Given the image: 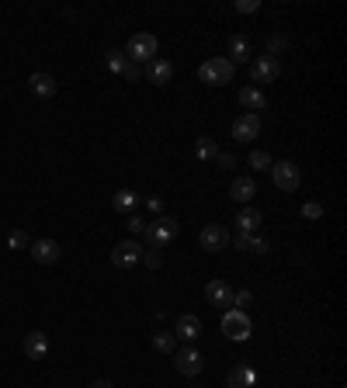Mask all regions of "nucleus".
Returning <instances> with one entry per match:
<instances>
[{
  "instance_id": "28",
  "label": "nucleus",
  "mask_w": 347,
  "mask_h": 388,
  "mask_svg": "<svg viewBox=\"0 0 347 388\" xmlns=\"http://www.w3.org/2000/svg\"><path fill=\"white\" fill-rule=\"evenodd\" d=\"M288 49V39L285 35H267V56L274 59V56H281Z\"/></svg>"
},
{
  "instance_id": "10",
  "label": "nucleus",
  "mask_w": 347,
  "mask_h": 388,
  "mask_svg": "<svg viewBox=\"0 0 347 388\" xmlns=\"http://www.w3.org/2000/svg\"><path fill=\"white\" fill-rule=\"evenodd\" d=\"M278 73H281V66H278V59H271V56H260V59L250 63V77H253L257 87H260V84H274Z\"/></svg>"
},
{
  "instance_id": "33",
  "label": "nucleus",
  "mask_w": 347,
  "mask_h": 388,
  "mask_svg": "<svg viewBox=\"0 0 347 388\" xmlns=\"http://www.w3.org/2000/svg\"><path fill=\"white\" fill-rule=\"evenodd\" d=\"M125 225H129V232H132V236H143V229H146V219H139V215H129V222H125Z\"/></svg>"
},
{
  "instance_id": "14",
  "label": "nucleus",
  "mask_w": 347,
  "mask_h": 388,
  "mask_svg": "<svg viewBox=\"0 0 347 388\" xmlns=\"http://www.w3.org/2000/svg\"><path fill=\"white\" fill-rule=\"evenodd\" d=\"M174 336H177V340H184V343H195V340L202 336V319H198L195 312L181 315V319H177V329H174Z\"/></svg>"
},
{
  "instance_id": "34",
  "label": "nucleus",
  "mask_w": 347,
  "mask_h": 388,
  "mask_svg": "<svg viewBox=\"0 0 347 388\" xmlns=\"http://www.w3.org/2000/svg\"><path fill=\"white\" fill-rule=\"evenodd\" d=\"M257 8H260L257 0H240V4H236V11H240V15H253Z\"/></svg>"
},
{
  "instance_id": "35",
  "label": "nucleus",
  "mask_w": 347,
  "mask_h": 388,
  "mask_svg": "<svg viewBox=\"0 0 347 388\" xmlns=\"http://www.w3.org/2000/svg\"><path fill=\"white\" fill-rule=\"evenodd\" d=\"M215 160H219V167H222V170H233V167H236V156H229V153H219Z\"/></svg>"
},
{
  "instance_id": "2",
  "label": "nucleus",
  "mask_w": 347,
  "mask_h": 388,
  "mask_svg": "<svg viewBox=\"0 0 347 388\" xmlns=\"http://www.w3.org/2000/svg\"><path fill=\"white\" fill-rule=\"evenodd\" d=\"M233 73H236V66H233L226 56H212V59H205V63L198 66V80L208 84V87H222V84H229Z\"/></svg>"
},
{
  "instance_id": "17",
  "label": "nucleus",
  "mask_w": 347,
  "mask_h": 388,
  "mask_svg": "<svg viewBox=\"0 0 347 388\" xmlns=\"http://www.w3.org/2000/svg\"><path fill=\"white\" fill-rule=\"evenodd\" d=\"M205 298H208V305H233V288L226 281H208Z\"/></svg>"
},
{
  "instance_id": "21",
  "label": "nucleus",
  "mask_w": 347,
  "mask_h": 388,
  "mask_svg": "<svg viewBox=\"0 0 347 388\" xmlns=\"http://www.w3.org/2000/svg\"><path fill=\"white\" fill-rule=\"evenodd\" d=\"M226 59H229L233 66H236V63H247V59H250V42H247L243 35H233V39H229V56H226Z\"/></svg>"
},
{
  "instance_id": "30",
  "label": "nucleus",
  "mask_w": 347,
  "mask_h": 388,
  "mask_svg": "<svg viewBox=\"0 0 347 388\" xmlns=\"http://www.w3.org/2000/svg\"><path fill=\"white\" fill-rule=\"evenodd\" d=\"M302 219H305V222L323 219V205H319V201H305V205H302Z\"/></svg>"
},
{
  "instance_id": "19",
  "label": "nucleus",
  "mask_w": 347,
  "mask_h": 388,
  "mask_svg": "<svg viewBox=\"0 0 347 388\" xmlns=\"http://www.w3.org/2000/svg\"><path fill=\"white\" fill-rule=\"evenodd\" d=\"M28 87H32L35 98H53V94H56V80H53L49 73H32V77H28Z\"/></svg>"
},
{
  "instance_id": "3",
  "label": "nucleus",
  "mask_w": 347,
  "mask_h": 388,
  "mask_svg": "<svg viewBox=\"0 0 347 388\" xmlns=\"http://www.w3.org/2000/svg\"><path fill=\"white\" fill-rule=\"evenodd\" d=\"M271 181H274L278 191L292 194V191H299V184H302V170H299L292 160H281V163H271Z\"/></svg>"
},
{
  "instance_id": "27",
  "label": "nucleus",
  "mask_w": 347,
  "mask_h": 388,
  "mask_svg": "<svg viewBox=\"0 0 347 388\" xmlns=\"http://www.w3.org/2000/svg\"><path fill=\"white\" fill-rule=\"evenodd\" d=\"M139 264H146L150 270H160V267H163V250H150V246H146V250H143V260H139Z\"/></svg>"
},
{
  "instance_id": "9",
  "label": "nucleus",
  "mask_w": 347,
  "mask_h": 388,
  "mask_svg": "<svg viewBox=\"0 0 347 388\" xmlns=\"http://www.w3.org/2000/svg\"><path fill=\"white\" fill-rule=\"evenodd\" d=\"M260 125H264L260 115H247V111H243V115L233 122V139H236V142H253V139L260 136Z\"/></svg>"
},
{
  "instance_id": "23",
  "label": "nucleus",
  "mask_w": 347,
  "mask_h": 388,
  "mask_svg": "<svg viewBox=\"0 0 347 388\" xmlns=\"http://www.w3.org/2000/svg\"><path fill=\"white\" fill-rule=\"evenodd\" d=\"M129 63H132V59H129L122 49H108V53H105V66H108L115 77H122V73L129 70Z\"/></svg>"
},
{
  "instance_id": "36",
  "label": "nucleus",
  "mask_w": 347,
  "mask_h": 388,
  "mask_svg": "<svg viewBox=\"0 0 347 388\" xmlns=\"http://www.w3.org/2000/svg\"><path fill=\"white\" fill-rule=\"evenodd\" d=\"M146 205H150V212H157V215H163V198H150Z\"/></svg>"
},
{
  "instance_id": "6",
  "label": "nucleus",
  "mask_w": 347,
  "mask_h": 388,
  "mask_svg": "<svg viewBox=\"0 0 347 388\" xmlns=\"http://www.w3.org/2000/svg\"><path fill=\"white\" fill-rule=\"evenodd\" d=\"M250 329H253V326H250V315H247V312L229 308V312L222 315V333H226L229 340H236V343H240V340H250Z\"/></svg>"
},
{
  "instance_id": "38",
  "label": "nucleus",
  "mask_w": 347,
  "mask_h": 388,
  "mask_svg": "<svg viewBox=\"0 0 347 388\" xmlns=\"http://www.w3.org/2000/svg\"><path fill=\"white\" fill-rule=\"evenodd\" d=\"M91 388H115V385H112V381H108V378H101V381H94V385H91Z\"/></svg>"
},
{
  "instance_id": "7",
  "label": "nucleus",
  "mask_w": 347,
  "mask_h": 388,
  "mask_svg": "<svg viewBox=\"0 0 347 388\" xmlns=\"http://www.w3.org/2000/svg\"><path fill=\"white\" fill-rule=\"evenodd\" d=\"M198 243H202V250L219 253V250H226V246H229V229H226V225H219V222H208V225L198 232Z\"/></svg>"
},
{
  "instance_id": "32",
  "label": "nucleus",
  "mask_w": 347,
  "mask_h": 388,
  "mask_svg": "<svg viewBox=\"0 0 347 388\" xmlns=\"http://www.w3.org/2000/svg\"><path fill=\"white\" fill-rule=\"evenodd\" d=\"M250 302H253V295H250L247 288H243V291H233V305H236L240 312H247V305H250Z\"/></svg>"
},
{
  "instance_id": "20",
  "label": "nucleus",
  "mask_w": 347,
  "mask_h": 388,
  "mask_svg": "<svg viewBox=\"0 0 347 388\" xmlns=\"http://www.w3.org/2000/svg\"><path fill=\"white\" fill-rule=\"evenodd\" d=\"M253 194H257V184H253L250 177H236V181H233V187H229V198H233V201H240V205H247Z\"/></svg>"
},
{
  "instance_id": "11",
  "label": "nucleus",
  "mask_w": 347,
  "mask_h": 388,
  "mask_svg": "<svg viewBox=\"0 0 347 388\" xmlns=\"http://www.w3.org/2000/svg\"><path fill=\"white\" fill-rule=\"evenodd\" d=\"M28 250H32V260L42 264V267H49V264H56V260L63 257V246H60L56 239H39V243H32Z\"/></svg>"
},
{
  "instance_id": "37",
  "label": "nucleus",
  "mask_w": 347,
  "mask_h": 388,
  "mask_svg": "<svg viewBox=\"0 0 347 388\" xmlns=\"http://www.w3.org/2000/svg\"><path fill=\"white\" fill-rule=\"evenodd\" d=\"M233 246H236V250H247V246H250V236H243V232H236V239H233Z\"/></svg>"
},
{
  "instance_id": "15",
  "label": "nucleus",
  "mask_w": 347,
  "mask_h": 388,
  "mask_svg": "<svg viewBox=\"0 0 347 388\" xmlns=\"http://www.w3.org/2000/svg\"><path fill=\"white\" fill-rule=\"evenodd\" d=\"M260 222H264V215H260L257 208L243 205V208H240V215H236V232H243V236H253V232L260 229Z\"/></svg>"
},
{
  "instance_id": "4",
  "label": "nucleus",
  "mask_w": 347,
  "mask_h": 388,
  "mask_svg": "<svg viewBox=\"0 0 347 388\" xmlns=\"http://www.w3.org/2000/svg\"><path fill=\"white\" fill-rule=\"evenodd\" d=\"M157 35H150V32H139V35H132L129 39V46H125V56L132 59V63H150V59H157Z\"/></svg>"
},
{
  "instance_id": "26",
  "label": "nucleus",
  "mask_w": 347,
  "mask_h": 388,
  "mask_svg": "<svg viewBox=\"0 0 347 388\" xmlns=\"http://www.w3.org/2000/svg\"><path fill=\"white\" fill-rule=\"evenodd\" d=\"M247 163H250V170H271V153H264V149H253Z\"/></svg>"
},
{
  "instance_id": "5",
  "label": "nucleus",
  "mask_w": 347,
  "mask_h": 388,
  "mask_svg": "<svg viewBox=\"0 0 347 388\" xmlns=\"http://www.w3.org/2000/svg\"><path fill=\"white\" fill-rule=\"evenodd\" d=\"M143 243L139 239H125V243H118L115 250H112V264L118 267V270H132L139 260H143Z\"/></svg>"
},
{
  "instance_id": "22",
  "label": "nucleus",
  "mask_w": 347,
  "mask_h": 388,
  "mask_svg": "<svg viewBox=\"0 0 347 388\" xmlns=\"http://www.w3.org/2000/svg\"><path fill=\"white\" fill-rule=\"evenodd\" d=\"M226 385H229V388H250V385H253V371L243 367V364H236V367H229Z\"/></svg>"
},
{
  "instance_id": "25",
  "label": "nucleus",
  "mask_w": 347,
  "mask_h": 388,
  "mask_svg": "<svg viewBox=\"0 0 347 388\" xmlns=\"http://www.w3.org/2000/svg\"><path fill=\"white\" fill-rule=\"evenodd\" d=\"M195 156H198V160H215V156H219V146H215V139H208V136H198V149H195Z\"/></svg>"
},
{
  "instance_id": "24",
  "label": "nucleus",
  "mask_w": 347,
  "mask_h": 388,
  "mask_svg": "<svg viewBox=\"0 0 347 388\" xmlns=\"http://www.w3.org/2000/svg\"><path fill=\"white\" fill-rule=\"evenodd\" d=\"M153 350H160V353H174L177 350V336L174 333H153Z\"/></svg>"
},
{
  "instance_id": "16",
  "label": "nucleus",
  "mask_w": 347,
  "mask_h": 388,
  "mask_svg": "<svg viewBox=\"0 0 347 388\" xmlns=\"http://www.w3.org/2000/svg\"><path fill=\"white\" fill-rule=\"evenodd\" d=\"M25 357L28 360H42V357H49V336L46 333H28L25 336Z\"/></svg>"
},
{
  "instance_id": "8",
  "label": "nucleus",
  "mask_w": 347,
  "mask_h": 388,
  "mask_svg": "<svg viewBox=\"0 0 347 388\" xmlns=\"http://www.w3.org/2000/svg\"><path fill=\"white\" fill-rule=\"evenodd\" d=\"M174 367H177L184 378H195V374H202L205 357H202L195 347H184V350H174Z\"/></svg>"
},
{
  "instance_id": "31",
  "label": "nucleus",
  "mask_w": 347,
  "mask_h": 388,
  "mask_svg": "<svg viewBox=\"0 0 347 388\" xmlns=\"http://www.w3.org/2000/svg\"><path fill=\"white\" fill-rule=\"evenodd\" d=\"M247 250H250V253H257V257H264V253H271V243H267L264 236H257V232H253V236H250V246H247Z\"/></svg>"
},
{
  "instance_id": "1",
  "label": "nucleus",
  "mask_w": 347,
  "mask_h": 388,
  "mask_svg": "<svg viewBox=\"0 0 347 388\" xmlns=\"http://www.w3.org/2000/svg\"><path fill=\"white\" fill-rule=\"evenodd\" d=\"M177 232H181L177 219H170V215H160V219L146 222V229H143V239H146V246H150V250H163L167 243H174V239H177Z\"/></svg>"
},
{
  "instance_id": "12",
  "label": "nucleus",
  "mask_w": 347,
  "mask_h": 388,
  "mask_svg": "<svg viewBox=\"0 0 347 388\" xmlns=\"http://www.w3.org/2000/svg\"><path fill=\"white\" fill-rule=\"evenodd\" d=\"M146 80H150V84H157V87H167V84L174 80V66H170L167 59H160V56H157V59H150V63H146Z\"/></svg>"
},
{
  "instance_id": "29",
  "label": "nucleus",
  "mask_w": 347,
  "mask_h": 388,
  "mask_svg": "<svg viewBox=\"0 0 347 388\" xmlns=\"http://www.w3.org/2000/svg\"><path fill=\"white\" fill-rule=\"evenodd\" d=\"M8 246H11V250H28V246H32V239H28V232H25V229H15V232L8 236Z\"/></svg>"
},
{
  "instance_id": "13",
  "label": "nucleus",
  "mask_w": 347,
  "mask_h": 388,
  "mask_svg": "<svg viewBox=\"0 0 347 388\" xmlns=\"http://www.w3.org/2000/svg\"><path fill=\"white\" fill-rule=\"evenodd\" d=\"M240 108H243L247 115H260V111L267 108L264 91H260V87H243V91H240Z\"/></svg>"
},
{
  "instance_id": "18",
  "label": "nucleus",
  "mask_w": 347,
  "mask_h": 388,
  "mask_svg": "<svg viewBox=\"0 0 347 388\" xmlns=\"http://www.w3.org/2000/svg\"><path fill=\"white\" fill-rule=\"evenodd\" d=\"M112 205H115V212H122V215H136V208H139V194H136L132 187H122V191H115Z\"/></svg>"
}]
</instances>
